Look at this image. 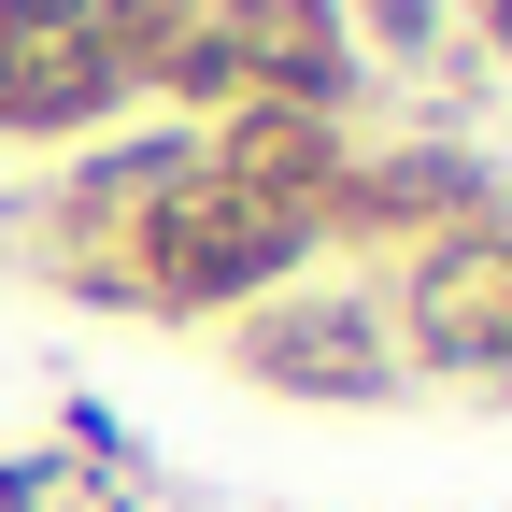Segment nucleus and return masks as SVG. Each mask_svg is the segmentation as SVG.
I'll return each mask as SVG.
<instances>
[{
	"mask_svg": "<svg viewBox=\"0 0 512 512\" xmlns=\"http://www.w3.org/2000/svg\"><path fill=\"white\" fill-rule=\"evenodd\" d=\"M313 256H328L313 214H271V200H242V185L185 171L171 200L143 214V242H128L114 313H143V328H228V313H256L271 285H299Z\"/></svg>",
	"mask_w": 512,
	"mask_h": 512,
	"instance_id": "nucleus-1",
	"label": "nucleus"
},
{
	"mask_svg": "<svg viewBox=\"0 0 512 512\" xmlns=\"http://www.w3.org/2000/svg\"><path fill=\"white\" fill-rule=\"evenodd\" d=\"M228 370L256 399H313V413H384L413 399L399 328H384V285H271L256 313H228Z\"/></svg>",
	"mask_w": 512,
	"mask_h": 512,
	"instance_id": "nucleus-2",
	"label": "nucleus"
},
{
	"mask_svg": "<svg viewBox=\"0 0 512 512\" xmlns=\"http://www.w3.org/2000/svg\"><path fill=\"white\" fill-rule=\"evenodd\" d=\"M185 171H200V128H114V143H86L72 171L43 185V214H15V228H29V256H43V285H72V299H100V313H114L128 242H143V214L171 200ZM15 228H0V242H15Z\"/></svg>",
	"mask_w": 512,
	"mask_h": 512,
	"instance_id": "nucleus-3",
	"label": "nucleus"
},
{
	"mask_svg": "<svg viewBox=\"0 0 512 512\" xmlns=\"http://www.w3.org/2000/svg\"><path fill=\"white\" fill-rule=\"evenodd\" d=\"M384 328H399V370H441V384H512V214L413 242V271L384 285Z\"/></svg>",
	"mask_w": 512,
	"mask_h": 512,
	"instance_id": "nucleus-4",
	"label": "nucleus"
},
{
	"mask_svg": "<svg viewBox=\"0 0 512 512\" xmlns=\"http://www.w3.org/2000/svg\"><path fill=\"white\" fill-rule=\"evenodd\" d=\"M512 214L484 143L456 128H399V143H356L342 157V200H328V242H441V228H484Z\"/></svg>",
	"mask_w": 512,
	"mask_h": 512,
	"instance_id": "nucleus-5",
	"label": "nucleus"
},
{
	"mask_svg": "<svg viewBox=\"0 0 512 512\" xmlns=\"http://www.w3.org/2000/svg\"><path fill=\"white\" fill-rule=\"evenodd\" d=\"M100 114H128L100 0H0V143H72Z\"/></svg>",
	"mask_w": 512,
	"mask_h": 512,
	"instance_id": "nucleus-6",
	"label": "nucleus"
},
{
	"mask_svg": "<svg viewBox=\"0 0 512 512\" xmlns=\"http://www.w3.org/2000/svg\"><path fill=\"white\" fill-rule=\"evenodd\" d=\"M214 57H228V100L356 114V29H342V0H214Z\"/></svg>",
	"mask_w": 512,
	"mask_h": 512,
	"instance_id": "nucleus-7",
	"label": "nucleus"
},
{
	"mask_svg": "<svg viewBox=\"0 0 512 512\" xmlns=\"http://www.w3.org/2000/svg\"><path fill=\"white\" fill-rule=\"evenodd\" d=\"M342 157H356L342 114H285V100L200 114V171L242 185V200H271V214H313V228H328V200H342Z\"/></svg>",
	"mask_w": 512,
	"mask_h": 512,
	"instance_id": "nucleus-8",
	"label": "nucleus"
},
{
	"mask_svg": "<svg viewBox=\"0 0 512 512\" xmlns=\"http://www.w3.org/2000/svg\"><path fill=\"white\" fill-rule=\"evenodd\" d=\"M342 29H356V72L384 57V72H427L441 43H456V0H342Z\"/></svg>",
	"mask_w": 512,
	"mask_h": 512,
	"instance_id": "nucleus-9",
	"label": "nucleus"
},
{
	"mask_svg": "<svg viewBox=\"0 0 512 512\" xmlns=\"http://www.w3.org/2000/svg\"><path fill=\"white\" fill-rule=\"evenodd\" d=\"M185 29H200V0H100V43H114V72H128V100H143L171 57H185Z\"/></svg>",
	"mask_w": 512,
	"mask_h": 512,
	"instance_id": "nucleus-10",
	"label": "nucleus"
},
{
	"mask_svg": "<svg viewBox=\"0 0 512 512\" xmlns=\"http://www.w3.org/2000/svg\"><path fill=\"white\" fill-rule=\"evenodd\" d=\"M57 427H72V441H86V456H100V470H128V484H143V441H128V427H114L100 399H72V413H57Z\"/></svg>",
	"mask_w": 512,
	"mask_h": 512,
	"instance_id": "nucleus-11",
	"label": "nucleus"
},
{
	"mask_svg": "<svg viewBox=\"0 0 512 512\" xmlns=\"http://www.w3.org/2000/svg\"><path fill=\"white\" fill-rule=\"evenodd\" d=\"M57 498V456H0V512H43Z\"/></svg>",
	"mask_w": 512,
	"mask_h": 512,
	"instance_id": "nucleus-12",
	"label": "nucleus"
},
{
	"mask_svg": "<svg viewBox=\"0 0 512 512\" xmlns=\"http://www.w3.org/2000/svg\"><path fill=\"white\" fill-rule=\"evenodd\" d=\"M456 15H470V29H484V43H512V0H456Z\"/></svg>",
	"mask_w": 512,
	"mask_h": 512,
	"instance_id": "nucleus-13",
	"label": "nucleus"
}]
</instances>
